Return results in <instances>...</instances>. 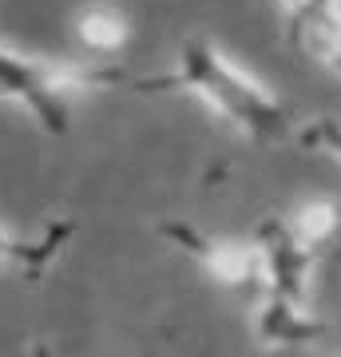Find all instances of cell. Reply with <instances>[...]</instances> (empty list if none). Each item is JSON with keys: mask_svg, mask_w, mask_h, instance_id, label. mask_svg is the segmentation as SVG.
<instances>
[{"mask_svg": "<svg viewBox=\"0 0 341 357\" xmlns=\"http://www.w3.org/2000/svg\"><path fill=\"white\" fill-rule=\"evenodd\" d=\"M68 234H72V222H60V227H48V234L40 238V243H24V238H16L13 230L0 227V270L4 266H20L24 274H44L52 258L60 255V246L68 243Z\"/></svg>", "mask_w": 341, "mask_h": 357, "instance_id": "5b68a950", "label": "cell"}, {"mask_svg": "<svg viewBox=\"0 0 341 357\" xmlns=\"http://www.w3.org/2000/svg\"><path fill=\"white\" fill-rule=\"evenodd\" d=\"M286 227H290L305 246H317V250H321V246L338 234L341 211H338L333 199H310V203L294 206L290 215H286Z\"/></svg>", "mask_w": 341, "mask_h": 357, "instance_id": "8992f818", "label": "cell"}, {"mask_svg": "<svg viewBox=\"0 0 341 357\" xmlns=\"http://www.w3.org/2000/svg\"><path fill=\"white\" fill-rule=\"evenodd\" d=\"M163 234L179 250H187L218 286L242 294L266 290V250L258 238H230V234H206V230L183 227V222H167Z\"/></svg>", "mask_w": 341, "mask_h": 357, "instance_id": "3957f363", "label": "cell"}, {"mask_svg": "<svg viewBox=\"0 0 341 357\" xmlns=\"http://www.w3.org/2000/svg\"><path fill=\"white\" fill-rule=\"evenodd\" d=\"M151 91H183L206 103L211 112L234 128L242 139L270 147V143L290 139V107L266 88L250 68H242L222 44L206 36H195L179 48V64L171 76L151 79Z\"/></svg>", "mask_w": 341, "mask_h": 357, "instance_id": "6da1fadb", "label": "cell"}, {"mask_svg": "<svg viewBox=\"0 0 341 357\" xmlns=\"http://www.w3.org/2000/svg\"><path fill=\"white\" fill-rule=\"evenodd\" d=\"M294 135H298V143H302L305 151H317V155H326V159H333V163H341V119L317 115V119H305Z\"/></svg>", "mask_w": 341, "mask_h": 357, "instance_id": "52a82bcc", "label": "cell"}, {"mask_svg": "<svg viewBox=\"0 0 341 357\" xmlns=\"http://www.w3.org/2000/svg\"><path fill=\"white\" fill-rule=\"evenodd\" d=\"M131 40V24L115 4H88L76 13V44L88 56H115Z\"/></svg>", "mask_w": 341, "mask_h": 357, "instance_id": "277c9868", "label": "cell"}, {"mask_svg": "<svg viewBox=\"0 0 341 357\" xmlns=\"http://www.w3.org/2000/svg\"><path fill=\"white\" fill-rule=\"evenodd\" d=\"M103 84H112V76H103L96 68H63L40 56H24L0 44V100L20 103L40 128L63 131L68 128V112H72V96L96 91Z\"/></svg>", "mask_w": 341, "mask_h": 357, "instance_id": "7a4b0ae2", "label": "cell"}]
</instances>
